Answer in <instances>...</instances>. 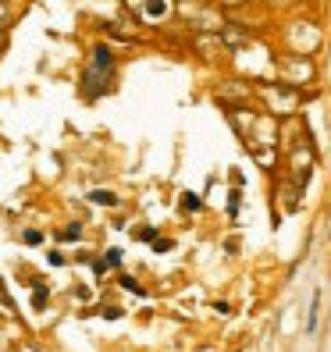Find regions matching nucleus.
Segmentation results:
<instances>
[{
  "label": "nucleus",
  "instance_id": "2",
  "mask_svg": "<svg viewBox=\"0 0 331 352\" xmlns=\"http://www.w3.org/2000/svg\"><path fill=\"white\" fill-rule=\"evenodd\" d=\"M182 210H200V199L189 192V196H182Z\"/></svg>",
  "mask_w": 331,
  "mask_h": 352
},
{
  "label": "nucleus",
  "instance_id": "6",
  "mask_svg": "<svg viewBox=\"0 0 331 352\" xmlns=\"http://www.w3.org/2000/svg\"><path fill=\"white\" fill-rule=\"evenodd\" d=\"M0 18H8V8H0Z\"/></svg>",
  "mask_w": 331,
  "mask_h": 352
},
{
  "label": "nucleus",
  "instance_id": "1",
  "mask_svg": "<svg viewBox=\"0 0 331 352\" xmlns=\"http://www.w3.org/2000/svg\"><path fill=\"white\" fill-rule=\"evenodd\" d=\"M89 199H93V203H100V206H118V196H114V192H103V189L89 192Z\"/></svg>",
  "mask_w": 331,
  "mask_h": 352
},
{
  "label": "nucleus",
  "instance_id": "3",
  "mask_svg": "<svg viewBox=\"0 0 331 352\" xmlns=\"http://www.w3.org/2000/svg\"><path fill=\"white\" fill-rule=\"evenodd\" d=\"M47 302V288L43 285H36V292H32V306H43Z\"/></svg>",
  "mask_w": 331,
  "mask_h": 352
},
{
  "label": "nucleus",
  "instance_id": "4",
  "mask_svg": "<svg viewBox=\"0 0 331 352\" xmlns=\"http://www.w3.org/2000/svg\"><path fill=\"white\" fill-rule=\"evenodd\" d=\"M118 263H121V253H118V250H111V253H107V260H103V267H118Z\"/></svg>",
  "mask_w": 331,
  "mask_h": 352
},
{
  "label": "nucleus",
  "instance_id": "5",
  "mask_svg": "<svg viewBox=\"0 0 331 352\" xmlns=\"http://www.w3.org/2000/svg\"><path fill=\"white\" fill-rule=\"evenodd\" d=\"M39 239H43V235H39V232H25V242H29V245H36Z\"/></svg>",
  "mask_w": 331,
  "mask_h": 352
}]
</instances>
